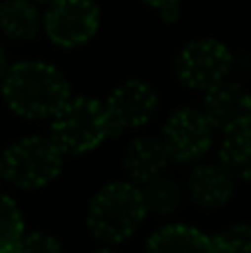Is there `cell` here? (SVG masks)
Here are the masks:
<instances>
[{
	"mask_svg": "<svg viewBox=\"0 0 251 253\" xmlns=\"http://www.w3.org/2000/svg\"><path fill=\"white\" fill-rule=\"evenodd\" d=\"M4 253H16V251H13V249H11V251H4Z\"/></svg>",
	"mask_w": 251,
	"mask_h": 253,
	"instance_id": "cell-24",
	"label": "cell"
},
{
	"mask_svg": "<svg viewBox=\"0 0 251 253\" xmlns=\"http://www.w3.org/2000/svg\"><path fill=\"white\" fill-rule=\"evenodd\" d=\"M171 158L163 138L156 135H138L127 144L123 153V171L133 184H145L158 175L167 173Z\"/></svg>",
	"mask_w": 251,
	"mask_h": 253,
	"instance_id": "cell-10",
	"label": "cell"
},
{
	"mask_svg": "<svg viewBox=\"0 0 251 253\" xmlns=\"http://www.w3.org/2000/svg\"><path fill=\"white\" fill-rule=\"evenodd\" d=\"M13 251L16 253H65L60 240L47 231L22 233V238L13 247Z\"/></svg>",
	"mask_w": 251,
	"mask_h": 253,
	"instance_id": "cell-18",
	"label": "cell"
},
{
	"mask_svg": "<svg viewBox=\"0 0 251 253\" xmlns=\"http://www.w3.org/2000/svg\"><path fill=\"white\" fill-rule=\"evenodd\" d=\"M213 253H251V224L240 222L211 236Z\"/></svg>",
	"mask_w": 251,
	"mask_h": 253,
	"instance_id": "cell-17",
	"label": "cell"
},
{
	"mask_svg": "<svg viewBox=\"0 0 251 253\" xmlns=\"http://www.w3.org/2000/svg\"><path fill=\"white\" fill-rule=\"evenodd\" d=\"M93 253H116V251H109V249H100V251H93Z\"/></svg>",
	"mask_w": 251,
	"mask_h": 253,
	"instance_id": "cell-22",
	"label": "cell"
},
{
	"mask_svg": "<svg viewBox=\"0 0 251 253\" xmlns=\"http://www.w3.org/2000/svg\"><path fill=\"white\" fill-rule=\"evenodd\" d=\"M147 215L140 187L129 180H116L93 193L87 207V227L96 240L120 245L140 229Z\"/></svg>",
	"mask_w": 251,
	"mask_h": 253,
	"instance_id": "cell-2",
	"label": "cell"
},
{
	"mask_svg": "<svg viewBox=\"0 0 251 253\" xmlns=\"http://www.w3.org/2000/svg\"><path fill=\"white\" fill-rule=\"evenodd\" d=\"M2 98L20 118L44 120L58 114L71 98V89L58 67L42 60H22L2 76Z\"/></svg>",
	"mask_w": 251,
	"mask_h": 253,
	"instance_id": "cell-1",
	"label": "cell"
},
{
	"mask_svg": "<svg viewBox=\"0 0 251 253\" xmlns=\"http://www.w3.org/2000/svg\"><path fill=\"white\" fill-rule=\"evenodd\" d=\"M34 2H36V4H49L51 0H34Z\"/></svg>",
	"mask_w": 251,
	"mask_h": 253,
	"instance_id": "cell-21",
	"label": "cell"
},
{
	"mask_svg": "<svg viewBox=\"0 0 251 253\" xmlns=\"http://www.w3.org/2000/svg\"><path fill=\"white\" fill-rule=\"evenodd\" d=\"M100 27L96 0H51L42 16V29L53 44L74 49L89 42Z\"/></svg>",
	"mask_w": 251,
	"mask_h": 253,
	"instance_id": "cell-6",
	"label": "cell"
},
{
	"mask_svg": "<svg viewBox=\"0 0 251 253\" xmlns=\"http://www.w3.org/2000/svg\"><path fill=\"white\" fill-rule=\"evenodd\" d=\"M142 2L158 9L160 18L167 22L178 20V16H180V0H142Z\"/></svg>",
	"mask_w": 251,
	"mask_h": 253,
	"instance_id": "cell-19",
	"label": "cell"
},
{
	"mask_svg": "<svg viewBox=\"0 0 251 253\" xmlns=\"http://www.w3.org/2000/svg\"><path fill=\"white\" fill-rule=\"evenodd\" d=\"M140 193L145 200L147 213L154 215H173L182 207L185 200V189L178 184V180L169 178L167 173L140 184Z\"/></svg>",
	"mask_w": 251,
	"mask_h": 253,
	"instance_id": "cell-15",
	"label": "cell"
},
{
	"mask_svg": "<svg viewBox=\"0 0 251 253\" xmlns=\"http://www.w3.org/2000/svg\"><path fill=\"white\" fill-rule=\"evenodd\" d=\"M102 105L114 135H118L123 131L140 129L154 118L158 111V93L145 80H125L111 89Z\"/></svg>",
	"mask_w": 251,
	"mask_h": 253,
	"instance_id": "cell-8",
	"label": "cell"
},
{
	"mask_svg": "<svg viewBox=\"0 0 251 253\" xmlns=\"http://www.w3.org/2000/svg\"><path fill=\"white\" fill-rule=\"evenodd\" d=\"M7 69H9V60H7V53H4V47L0 44V78L7 74Z\"/></svg>",
	"mask_w": 251,
	"mask_h": 253,
	"instance_id": "cell-20",
	"label": "cell"
},
{
	"mask_svg": "<svg viewBox=\"0 0 251 253\" xmlns=\"http://www.w3.org/2000/svg\"><path fill=\"white\" fill-rule=\"evenodd\" d=\"M200 109L205 111L213 129L225 131L251 116V93L243 84L222 80L220 84L205 91V100Z\"/></svg>",
	"mask_w": 251,
	"mask_h": 253,
	"instance_id": "cell-11",
	"label": "cell"
},
{
	"mask_svg": "<svg viewBox=\"0 0 251 253\" xmlns=\"http://www.w3.org/2000/svg\"><path fill=\"white\" fill-rule=\"evenodd\" d=\"M220 165L234 178L251 180V116L222 131Z\"/></svg>",
	"mask_w": 251,
	"mask_h": 253,
	"instance_id": "cell-13",
	"label": "cell"
},
{
	"mask_svg": "<svg viewBox=\"0 0 251 253\" xmlns=\"http://www.w3.org/2000/svg\"><path fill=\"white\" fill-rule=\"evenodd\" d=\"M2 178L18 189H42L60 175L65 153L49 135H25L7 147Z\"/></svg>",
	"mask_w": 251,
	"mask_h": 253,
	"instance_id": "cell-4",
	"label": "cell"
},
{
	"mask_svg": "<svg viewBox=\"0 0 251 253\" xmlns=\"http://www.w3.org/2000/svg\"><path fill=\"white\" fill-rule=\"evenodd\" d=\"M114 135L105 105L96 98L71 96L51 118L49 138L65 156H83Z\"/></svg>",
	"mask_w": 251,
	"mask_h": 253,
	"instance_id": "cell-3",
	"label": "cell"
},
{
	"mask_svg": "<svg viewBox=\"0 0 251 253\" xmlns=\"http://www.w3.org/2000/svg\"><path fill=\"white\" fill-rule=\"evenodd\" d=\"M42 27V16L34 0H2L0 2V31L7 38L27 42Z\"/></svg>",
	"mask_w": 251,
	"mask_h": 253,
	"instance_id": "cell-14",
	"label": "cell"
},
{
	"mask_svg": "<svg viewBox=\"0 0 251 253\" xmlns=\"http://www.w3.org/2000/svg\"><path fill=\"white\" fill-rule=\"evenodd\" d=\"M213 125L198 107H182L167 118L163 129V142L169 151L171 162L194 165L213 144Z\"/></svg>",
	"mask_w": 251,
	"mask_h": 253,
	"instance_id": "cell-7",
	"label": "cell"
},
{
	"mask_svg": "<svg viewBox=\"0 0 251 253\" xmlns=\"http://www.w3.org/2000/svg\"><path fill=\"white\" fill-rule=\"evenodd\" d=\"M25 233L22 211L13 198L0 193V253L11 251Z\"/></svg>",
	"mask_w": 251,
	"mask_h": 253,
	"instance_id": "cell-16",
	"label": "cell"
},
{
	"mask_svg": "<svg viewBox=\"0 0 251 253\" xmlns=\"http://www.w3.org/2000/svg\"><path fill=\"white\" fill-rule=\"evenodd\" d=\"M236 178L220 162H196L187 178V193L200 209H220L234 196Z\"/></svg>",
	"mask_w": 251,
	"mask_h": 253,
	"instance_id": "cell-9",
	"label": "cell"
},
{
	"mask_svg": "<svg viewBox=\"0 0 251 253\" xmlns=\"http://www.w3.org/2000/svg\"><path fill=\"white\" fill-rule=\"evenodd\" d=\"M234 56L229 47L216 38H196L187 42L176 56V76L194 91H209L227 80Z\"/></svg>",
	"mask_w": 251,
	"mask_h": 253,
	"instance_id": "cell-5",
	"label": "cell"
},
{
	"mask_svg": "<svg viewBox=\"0 0 251 253\" xmlns=\"http://www.w3.org/2000/svg\"><path fill=\"white\" fill-rule=\"evenodd\" d=\"M145 253H213L211 236L189 224H165L147 240Z\"/></svg>",
	"mask_w": 251,
	"mask_h": 253,
	"instance_id": "cell-12",
	"label": "cell"
},
{
	"mask_svg": "<svg viewBox=\"0 0 251 253\" xmlns=\"http://www.w3.org/2000/svg\"><path fill=\"white\" fill-rule=\"evenodd\" d=\"M0 178H2V160H0Z\"/></svg>",
	"mask_w": 251,
	"mask_h": 253,
	"instance_id": "cell-23",
	"label": "cell"
}]
</instances>
